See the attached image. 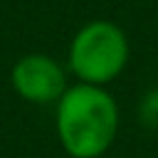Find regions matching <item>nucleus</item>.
<instances>
[{
  "label": "nucleus",
  "instance_id": "obj_1",
  "mask_svg": "<svg viewBox=\"0 0 158 158\" xmlns=\"http://www.w3.org/2000/svg\"><path fill=\"white\" fill-rule=\"evenodd\" d=\"M54 126L69 158H101L118 133V104L106 86L77 81L59 96Z\"/></svg>",
  "mask_w": 158,
  "mask_h": 158
},
{
  "label": "nucleus",
  "instance_id": "obj_2",
  "mask_svg": "<svg viewBox=\"0 0 158 158\" xmlns=\"http://www.w3.org/2000/svg\"><path fill=\"white\" fill-rule=\"evenodd\" d=\"M131 44L114 20H89L81 25L67 49V69L79 84L106 86L118 79L128 64Z\"/></svg>",
  "mask_w": 158,
  "mask_h": 158
},
{
  "label": "nucleus",
  "instance_id": "obj_3",
  "mask_svg": "<svg viewBox=\"0 0 158 158\" xmlns=\"http://www.w3.org/2000/svg\"><path fill=\"white\" fill-rule=\"evenodd\" d=\"M15 94L30 104H57L67 91V69L49 54L32 52L20 57L10 69Z\"/></svg>",
  "mask_w": 158,
  "mask_h": 158
},
{
  "label": "nucleus",
  "instance_id": "obj_4",
  "mask_svg": "<svg viewBox=\"0 0 158 158\" xmlns=\"http://www.w3.org/2000/svg\"><path fill=\"white\" fill-rule=\"evenodd\" d=\"M141 121L146 126H158V89L143 96L141 101Z\"/></svg>",
  "mask_w": 158,
  "mask_h": 158
}]
</instances>
